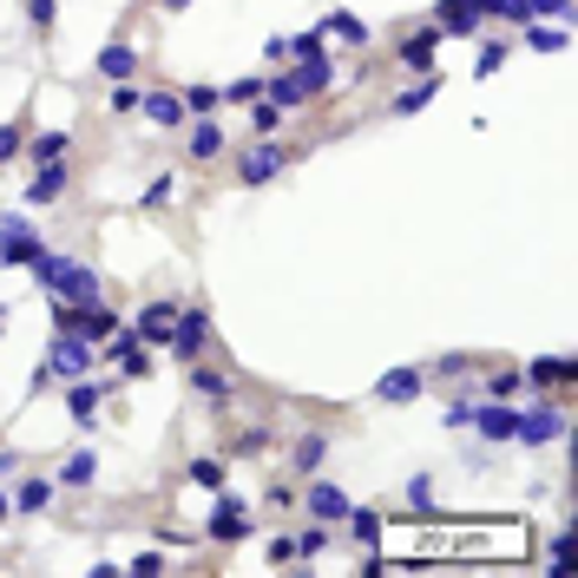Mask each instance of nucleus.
Returning a JSON list of instances; mask_svg holds the SVG:
<instances>
[{
    "label": "nucleus",
    "mask_w": 578,
    "mask_h": 578,
    "mask_svg": "<svg viewBox=\"0 0 578 578\" xmlns=\"http://www.w3.org/2000/svg\"><path fill=\"white\" fill-rule=\"evenodd\" d=\"M263 447H270V421H257V428H243V434H237V440H230V447H223V460H257Z\"/></svg>",
    "instance_id": "35"
},
{
    "label": "nucleus",
    "mask_w": 578,
    "mask_h": 578,
    "mask_svg": "<svg viewBox=\"0 0 578 578\" xmlns=\"http://www.w3.org/2000/svg\"><path fill=\"white\" fill-rule=\"evenodd\" d=\"M349 506H356V500H349L336 480H322V474L296 494V512H309V519H322V526H342V512H349Z\"/></svg>",
    "instance_id": "12"
},
{
    "label": "nucleus",
    "mask_w": 578,
    "mask_h": 578,
    "mask_svg": "<svg viewBox=\"0 0 578 578\" xmlns=\"http://www.w3.org/2000/svg\"><path fill=\"white\" fill-rule=\"evenodd\" d=\"M139 92L144 86H132V79H112V119H132L139 112Z\"/></svg>",
    "instance_id": "45"
},
{
    "label": "nucleus",
    "mask_w": 578,
    "mask_h": 578,
    "mask_svg": "<svg viewBox=\"0 0 578 578\" xmlns=\"http://www.w3.org/2000/svg\"><path fill=\"white\" fill-rule=\"evenodd\" d=\"M572 0H526V20H566Z\"/></svg>",
    "instance_id": "52"
},
{
    "label": "nucleus",
    "mask_w": 578,
    "mask_h": 578,
    "mask_svg": "<svg viewBox=\"0 0 578 578\" xmlns=\"http://www.w3.org/2000/svg\"><path fill=\"white\" fill-rule=\"evenodd\" d=\"M467 421H474V395H454V401H447V408H440V428H467Z\"/></svg>",
    "instance_id": "49"
},
{
    "label": "nucleus",
    "mask_w": 578,
    "mask_h": 578,
    "mask_svg": "<svg viewBox=\"0 0 578 578\" xmlns=\"http://www.w3.org/2000/svg\"><path fill=\"white\" fill-rule=\"evenodd\" d=\"M263 559H270L277 572H283V566H296V539H289V532H270V546H263Z\"/></svg>",
    "instance_id": "51"
},
{
    "label": "nucleus",
    "mask_w": 578,
    "mask_h": 578,
    "mask_svg": "<svg viewBox=\"0 0 578 578\" xmlns=\"http://www.w3.org/2000/svg\"><path fill=\"white\" fill-rule=\"evenodd\" d=\"M185 480H191L198 494H217V487H230V460H223V454H198V460L185 467Z\"/></svg>",
    "instance_id": "28"
},
{
    "label": "nucleus",
    "mask_w": 578,
    "mask_h": 578,
    "mask_svg": "<svg viewBox=\"0 0 578 578\" xmlns=\"http://www.w3.org/2000/svg\"><path fill=\"white\" fill-rule=\"evenodd\" d=\"M263 67H289V40H277V33L263 40Z\"/></svg>",
    "instance_id": "53"
},
{
    "label": "nucleus",
    "mask_w": 578,
    "mask_h": 578,
    "mask_svg": "<svg viewBox=\"0 0 578 578\" xmlns=\"http://www.w3.org/2000/svg\"><path fill=\"white\" fill-rule=\"evenodd\" d=\"M480 361H487V356H474V349L434 356V361H428V388H434V381H467V375H480Z\"/></svg>",
    "instance_id": "31"
},
{
    "label": "nucleus",
    "mask_w": 578,
    "mask_h": 578,
    "mask_svg": "<svg viewBox=\"0 0 578 578\" xmlns=\"http://www.w3.org/2000/svg\"><path fill=\"white\" fill-rule=\"evenodd\" d=\"M217 99H223V106H250V99H263V72H243V79L217 86Z\"/></svg>",
    "instance_id": "36"
},
{
    "label": "nucleus",
    "mask_w": 578,
    "mask_h": 578,
    "mask_svg": "<svg viewBox=\"0 0 578 578\" xmlns=\"http://www.w3.org/2000/svg\"><path fill=\"white\" fill-rule=\"evenodd\" d=\"M126 572H132V578H158V572H171V559H165L158 546H144V552L132 559V566H126Z\"/></svg>",
    "instance_id": "50"
},
{
    "label": "nucleus",
    "mask_w": 578,
    "mask_h": 578,
    "mask_svg": "<svg viewBox=\"0 0 578 578\" xmlns=\"http://www.w3.org/2000/svg\"><path fill=\"white\" fill-rule=\"evenodd\" d=\"M512 33H519L526 53H566V47H572V27H566V20H519Z\"/></svg>",
    "instance_id": "19"
},
{
    "label": "nucleus",
    "mask_w": 578,
    "mask_h": 578,
    "mask_svg": "<svg viewBox=\"0 0 578 578\" xmlns=\"http://www.w3.org/2000/svg\"><path fill=\"white\" fill-rule=\"evenodd\" d=\"M112 388H119V381H106L99 368H92V375H79V381H67V415L79 421V428H99V401H106Z\"/></svg>",
    "instance_id": "14"
},
{
    "label": "nucleus",
    "mask_w": 578,
    "mask_h": 578,
    "mask_svg": "<svg viewBox=\"0 0 578 578\" xmlns=\"http://www.w3.org/2000/svg\"><path fill=\"white\" fill-rule=\"evenodd\" d=\"M185 388H191L198 401H211L217 415H230V408H237V375H230V368H217L211 356L185 361Z\"/></svg>",
    "instance_id": "5"
},
{
    "label": "nucleus",
    "mask_w": 578,
    "mask_h": 578,
    "mask_svg": "<svg viewBox=\"0 0 578 578\" xmlns=\"http://www.w3.org/2000/svg\"><path fill=\"white\" fill-rule=\"evenodd\" d=\"M440 47H447V40H440V27H434V20H421L415 33H401L395 60H401L408 72H434V67H440Z\"/></svg>",
    "instance_id": "16"
},
{
    "label": "nucleus",
    "mask_w": 578,
    "mask_h": 578,
    "mask_svg": "<svg viewBox=\"0 0 578 578\" xmlns=\"http://www.w3.org/2000/svg\"><path fill=\"white\" fill-rule=\"evenodd\" d=\"M171 198H178V178H171V171H158V178L139 191V211H165Z\"/></svg>",
    "instance_id": "39"
},
{
    "label": "nucleus",
    "mask_w": 578,
    "mask_h": 578,
    "mask_svg": "<svg viewBox=\"0 0 578 578\" xmlns=\"http://www.w3.org/2000/svg\"><path fill=\"white\" fill-rule=\"evenodd\" d=\"M27 144V119H0V165H13Z\"/></svg>",
    "instance_id": "42"
},
{
    "label": "nucleus",
    "mask_w": 578,
    "mask_h": 578,
    "mask_svg": "<svg viewBox=\"0 0 578 578\" xmlns=\"http://www.w3.org/2000/svg\"><path fill=\"white\" fill-rule=\"evenodd\" d=\"M151 368H158V356H151V349H132V356H119V381H144V375H151Z\"/></svg>",
    "instance_id": "43"
},
{
    "label": "nucleus",
    "mask_w": 578,
    "mask_h": 578,
    "mask_svg": "<svg viewBox=\"0 0 578 578\" xmlns=\"http://www.w3.org/2000/svg\"><path fill=\"white\" fill-rule=\"evenodd\" d=\"M566 434H572V408H566V395H532V401L519 408V428H512V447L539 454V447H559Z\"/></svg>",
    "instance_id": "1"
},
{
    "label": "nucleus",
    "mask_w": 578,
    "mask_h": 578,
    "mask_svg": "<svg viewBox=\"0 0 578 578\" xmlns=\"http://www.w3.org/2000/svg\"><path fill=\"white\" fill-rule=\"evenodd\" d=\"M20 474H27V460L20 454H0V480H20Z\"/></svg>",
    "instance_id": "55"
},
{
    "label": "nucleus",
    "mask_w": 578,
    "mask_h": 578,
    "mask_svg": "<svg viewBox=\"0 0 578 578\" xmlns=\"http://www.w3.org/2000/svg\"><path fill=\"white\" fill-rule=\"evenodd\" d=\"M289 72H296V92L316 106L329 86H336V53H316V60H289Z\"/></svg>",
    "instance_id": "22"
},
{
    "label": "nucleus",
    "mask_w": 578,
    "mask_h": 578,
    "mask_svg": "<svg viewBox=\"0 0 578 578\" xmlns=\"http://www.w3.org/2000/svg\"><path fill=\"white\" fill-rule=\"evenodd\" d=\"M92 67H99V79L112 86V79H139V47L126 40V33H112L99 53H92Z\"/></svg>",
    "instance_id": "20"
},
{
    "label": "nucleus",
    "mask_w": 578,
    "mask_h": 578,
    "mask_svg": "<svg viewBox=\"0 0 578 578\" xmlns=\"http://www.w3.org/2000/svg\"><path fill=\"white\" fill-rule=\"evenodd\" d=\"M329 546H336V532H329V526H322V519H316V526H302V532H296V559H322V552H329Z\"/></svg>",
    "instance_id": "37"
},
{
    "label": "nucleus",
    "mask_w": 578,
    "mask_h": 578,
    "mask_svg": "<svg viewBox=\"0 0 578 578\" xmlns=\"http://www.w3.org/2000/svg\"><path fill=\"white\" fill-rule=\"evenodd\" d=\"M7 512H13V500H7V487H0V519H7Z\"/></svg>",
    "instance_id": "57"
},
{
    "label": "nucleus",
    "mask_w": 578,
    "mask_h": 578,
    "mask_svg": "<svg viewBox=\"0 0 578 578\" xmlns=\"http://www.w3.org/2000/svg\"><path fill=\"white\" fill-rule=\"evenodd\" d=\"M474 47H480V53H474V79H494V72L512 60V40H500V33H480Z\"/></svg>",
    "instance_id": "33"
},
{
    "label": "nucleus",
    "mask_w": 578,
    "mask_h": 578,
    "mask_svg": "<svg viewBox=\"0 0 578 578\" xmlns=\"http://www.w3.org/2000/svg\"><path fill=\"white\" fill-rule=\"evenodd\" d=\"M40 368H47V381H53V375H60V381H79V375L99 368V349H92L86 336H60V329H53V342H47V361H40Z\"/></svg>",
    "instance_id": "7"
},
{
    "label": "nucleus",
    "mask_w": 578,
    "mask_h": 578,
    "mask_svg": "<svg viewBox=\"0 0 578 578\" xmlns=\"http://www.w3.org/2000/svg\"><path fill=\"white\" fill-rule=\"evenodd\" d=\"M178 99H185V119H205V112L223 106V99H217V86H178Z\"/></svg>",
    "instance_id": "40"
},
{
    "label": "nucleus",
    "mask_w": 578,
    "mask_h": 578,
    "mask_svg": "<svg viewBox=\"0 0 578 578\" xmlns=\"http://www.w3.org/2000/svg\"><path fill=\"white\" fill-rule=\"evenodd\" d=\"M283 106H270V99H250V126H257V139H277L283 132Z\"/></svg>",
    "instance_id": "38"
},
{
    "label": "nucleus",
    "mask_w": 578,
    "mask_h": 578,
    "mask_svg": "<svg viewBox=\"0 0 578 578\" xmlns=\"http://www.w3.org/2000/svg\"><path fill=\"white\" fill-rule=\"evenodd\" d=\"M316 27H322L329 40H342V47H368V40H375V27H368L361 13H349V7H329V13H322Z\"/></svg>",
    "instance_id": "23"
},
{
    "label": "nucleus",
    "mask_w": 578,
    "mask_h": 578,
    "mask_svg": "<svg viewBox=\"0 0 578 578\" xmlns=\"http://www.w3.org/2000/svg\"><path fill=\"white\" fill-rule=\"evenodd\" d=\"M434 99H440V67H434V72H415V86L388 99V119H415V112H428Z\"/></svg>",
    "instance_id": "21"
},
{
    "label": "nucleus",
    "mask_w": 578,
    "mask_h": 578,
    "mask_svg": "<svg viewBox=\"0 0 578 578\" xmlns=\"http://www.w3.org/2000/svg\"><path fill=\"white\" fill-rule=\"evenodd\" d=\"M139 112L151 126H165V132H185V99H178V86H144Z\"/></svg>",
    "instance_id": "18"
},
{
    "label": "nucleus",
    "mask_w": 578,
    "mask_h": 578,
    "mask_svg": "<svg viewBox=\"0 0 578 578\" xmlns=\"http://www.w3.org/2000/svg\"><path fill=\"white\" fill-rule=\"evenodd\" d=\"M92 480H99V454H92V447H72L67 460H60V474H53L60 494H79V487H92Z\"/></svg>",
    "instance_id": "24"
},
{
    "label": "nucleus",
    "mask_w": 578,
    "mask_h": 578,
    "mask_svg": "<svg viewBox=\"0 0 578 578\" xmlns=\"http://www.w3.org/2000/svg\"><path fill=\"white\" fill-rule=\"evenodd\" d=\"M53 20H60V0H27V27H33L40 40L53 33Z\"/></svg>",
    "instance_id": "44"
},
{
    "label": "nucleus",
    "mask_w": 578,
    "mask_h": 578,
    "mask_svg": "<svg viewBox=\"0 0 578 578\" xmlns=\"http://www.w3.org/2000/svg\"><path fill=\"white\" fill-rule=\"evenodd\" d=\"M467 428L480 434L487 447H512V428H519V401H480L474 395V421Z\"/></svg>",
    "instance_id": "11"
},
{
    "label": "nucleus",
    "mask_w": 578,
    "mask_h": 578,
    "mask_svg": "<svg viewBox=\"0 0 578 578\" xmlns=\"http://www.w3.org/2000/svg\"><path fill=\"white\" fill-rule=\"evenodd\" d=\"M283 165H289V151L277 139H250L237 151V185H243V191H263V185L283 178Z\"/></svg>",
    "instance_id": "4"
},
{
    "label": "nucleus",
    "mask_w": 578,
    "mask_h": 578,
    "mask_svg": "<svg viewBox=\"0 0 578 578\" xmlns=\"http://www.w3.org/2000/svg\"><path fill=\"white\" fill-rule=\"evenodd\" d=\"M158 7H165V13H185V7H191V0H158Z\"/></svg>",
    "instance_id": "56"
},
{
    "label": "nucleus",
    "mask_w": 578,
    "mask_h": 578,
    "mask_svg": "<svg viewBox=\"0 0 578 578\" xmlns=\"http://www.w3.org/2000/svg\"><path fill=\"white\" fill-rule=\"evenodd\" d=\"M223 151H230V139H223V119H217V112L185 119V158H191V165H217Z\"/></svg>",
    "instance_id": "15"
},
{
    "label": "nucleus",
    "mask_w": 578,
    "mask_h": 578,
    "mask_svg": "<svg viewBox=\"0 0 578 578\" xmlns=\"http://www.w3.org/2000/svg\"><path fill=\"white\" fill-rule=\"evenodd\" d=\"M72 191V165L67 158H53V165H33V178H27V191H20V205H33V211H47V205H60Z\"/></svg>",
    "instance_id": "13"
},
{
    "label": "nucleus",
    "mask_w": 578,
    "mask_h": 578,
    "mask_svg": "<svg viewBox=\"0 0 578 578\" xmlns=\"http://www.w3.org/2000/svg\"><path fill=\"white\" fill-rule=\"evenodd\" d=\"M322 460H329V434H302V440L289 447V474H296V480H316Z\"/></svg>",
    "instance_id": "26"
},
{
    "label": "nucleus",
    "mask_w": 578,
    "mask_h": 578,
    "mask_svg": "<svg viewBox=\"0 0 578 578\" xmlns=\"http://www.w3.org/2000/svg\"><path fill=\"white\" fill-rule=\"evenodd\" d=\"M217 349V336H211V309L205 302H178V322H171V342H165V356L178 361H198V356H211Z\"/></svg>",
    "instance_id": "2"
},
{
    "label": "nucleus",
    "mask_w": 578,
    "mask_h": 578,
    "mask_svg": "<svg viewBox=\"0 0 578 578\" xmlns=\"http://www.w3.org/2000/svg\"><path fill=\"white\" fill-rule=\"evenodd\" d=\"M40 250H47V237H40V230H20V237H0V263H7V270H27V263H33Z\"/></svg>",
    "instance_id": "32"
},
{
    "label": "nucleus",
    "mask_w": 578,
    "mask_h": 578,
    "mask_svg": "<svg viewBox=\"0 0 578 578\" xmlns=\"http://www.w3.org/2000/svg\"><path fill=\"white\" fill-rule=\"evenodd\" d=\"M67 151H72V132H67V126L27 132V144H20V158H27V165H53V158H67Z\"/></svg>",
    "instance_id": "25"
},
{
    "label": "nucleus",
    "mask_w": 578,
    "mask_h": 578,
    "mask_svg": "<svg viewBox=\"0 0 578 578\" xmlns=\"http://www.w3.org/2000/svg\"><path fill=\"white\" fill-rule=\"evenodd\" d=\"M428 20L440 27V40H480L487 33V0H434Z\"/></svg>",
    "instance_id": "6"
},
{
    "label": "nucleus",
    "mask_w": 578,
    "mask_h": 578,
    "mask_svg": "<svg viewBox=\"0 0 578 578\" xmlns=\"http://www.w3.org/2000/svg\"><path fill=\"white\" fill-rule=\"evenodd\" d=\"M526 20V0H487V27H519Z\"/></svg>",
    "instance_id": "48"
},
{
    "label": "nucleus",
    "mask_w": 578,
    "mask_h": 578,
    "mask_svg": "<svg viewBox=\"0 0 578 578\" xmlns=\"http://www.w3.org/2000/svg\"><path fill=\"white\" fill-rule=\"evenodd\" d=\"M428 395V368L421 361H401V368H388L381 381H375V401L381 408H408V401H421Z\"/></svg>",
    "instance_id": "10"
},
{
    "label": "nucleus",
    "mask_w": 578,
    "mask_h": 578,
    "mask_svg": "<svg viewBox=\"0 0 578 578\" xmlns=\"http://www.w3.org/2000/svg\"><path fill=\"white\" fill-rule=\"evenodd\" d=\"M480 401H519V368L512 361H480Z\"/></svg>",
    "instance_id": "27"
},
{
    "label": "nucleus",
    "mask_w": 578,
    "mask_h": 578,
    "mask_svg": "<svg viewBox=\"0 0 578 578\" xmlns=\"http://www.w3.org/2000/svg\"><path fill=\"white\" fill-rule=\"evenodd\" d=\"M342 526H349V539H356V546H381V532H388L381 506H349V512H342Z\"/></svg>",
    "instance_id": "30"
},
{
    "label": "nucleus",
    "mask_w": 578,
    "mask_h": 578,
    "mask_svg": "<svg viewBox=\"0 0 578 578\" xmlns=\"http://www.w3.org/2000/svg\"><path fill=\"white\" fill-rule=\"evenodd\" d=\"M296 494H302V487H296V474H289V480H270V487H263V506H270V512H289Z\"/></svg>",
    "instance_id": "47"
},
{
    "label": "nucleus",
    "mask_w": 578,
    "mask_h": 578,
    "mask_svg": "<svg viewBox=\"0 0 578 578\" xmlns=\"http://www.w3.org/2000/svg\"><path fill=\"white\" fill-rule=\"evenodd\" d=\"M250 532H257L250 500H237L230 487H217V494H211V512H205V539H211V546H243Z\"/></svg>",
    "instance_id": "3"
},
{
    "label": "nucleus",
    "mask_w": 578,
    "mask_h": 578,
    "mask_svg": "<svg viewBox=\"0 0 578 578\" xmlns=\"http://www.w3.org/2000/svg\"><path fill=\"white\" fill-rule=\"evenodd\" d=\"M401 494H408L415 512H434V474H408V487H401Z\"/></svg>",
    "instance_id": "46"
},
{
    "label": "nucleus",
    "mask_w": 578,
    "mask_h": 578,
    "mask_svg": "<svg viewBox=\"0 0 578 578\" xmlns=\"http://www.w3.org/2000/svg\"><path fill=\"white\" fill-rule=\"evenodd\" d=\"M572 381H578L572 356H532L519 368V388H532V395H566V401H572Z\"/></svg>",
    "instance_id": "8"
},
{
    "label": "nucleus",
    "mask_w": 578,
    "mask_h": 578,
    "mask_svg": "<svg viewBox=\"0 0 578 578\" xmlns=\"http://www.w3.org/2000/svg\"><path fill=\"white\" fill-rule=\"evenodd\" d=\"M20 230H33V217L27 211H0V237H20Z\"/></svg>",
    "instance_id": "54"
},
{
    "label": "nucleus",
    "mask_w": 578,
    "mask_h": 578,
    "mask_svg": "<svg viewBox=\"0 0 578 578\" xmlns=\"http://www.w3.org/2000/svg\"><path fill=\"white\" fill-rule=\"evenodd\" d=\"M53 494H60V487H53V474H33V480H20L7 500H13V512H47V506H53Z\"/></svg>",
    "instance_id": "29"
},
{
    "label": "nucleus",
    "mask_w": 578,
    "mask_h": 578,
    "mask_svg": "<svg viewBox=\"0 0 578 578\" xmlns=\"http://www.w3.org/2000/svg\"><path fill=\"white\" fill-rule=\"evenodd\" d=\"M316 53H329V33H322V27H302V33L289 40V60H316Z\"/></svg>",
    "instance_id": "41"
},
{
    "label": "nucleus",
    "mask_w": 578,
    "mask_h": 578,
    "mask_svg": "<svg viewBox=\"0 0 578 578\" xmlns=\"http://www.w3.org/2000/svg\"><path fill=\"white\" fill-rule=\"evenodd\" d=\"M171 322H178V296H151L139 316H132V329H139L144 349H165V342H171Z\"/></svg>",
    "instance_id": "17"
},
{
    "label": "nucleus",
    "mask_w": 578,
    "mask_h": 578,
    "mask_svg": "<svg viewBox=\"0 0 578 578\" xmlns=\"http://www.w3.org/2000/svg\"><path fill=\"white\" fill-rule=\"evenodd\" d=\"M47 296H60V302H99L106 283H99V270H92V263H79V257L60 250V270H53V289H47Z\"/></svg>",
    "instance_id": "9"
},
{
    "label": "nucleus",
    "mask_w": 578,
    "mask_h": 578,
    "mask_svg": "<svg viewBox=\"0 0 578 578\" xmlns=\"http://www.w3.org/2000/svg\"><path fill=\"white\" fill-rule=\"evenodd\" d=\"M546 572H552V578H578V539H572V526H559V532H552V559H546Z\"/></svg>",
    "instance_id": "34"
}]
</instances>
